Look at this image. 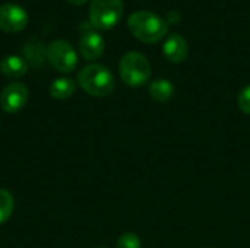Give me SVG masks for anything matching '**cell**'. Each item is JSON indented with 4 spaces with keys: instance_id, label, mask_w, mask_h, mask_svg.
Instances as JSON below:
<instances>
[{
    "instance_id": "cell-1",
    "label": "cell",
    "mask_w": 250,
    "mask_h": 248,
    "mask_svg": "<svg viewBox=\"0 0 250 248\" xmlns=\"http://www.w3.org/2000/svg\"><path fill=\"white\" fill-rule=\"evenodd\" d=\"M127 26L132 35L145 44H155L168 32V23L166 18L148 10L132 13L127 19Z\"/></svg>"
},
{
    "instance_id": "cell-2",
    "label": "cell",
    "mask_w": 250,
    "mask_h": 248,
    "mask_svg": "<svg viewBox=\"0 0 250 248\" xmlns=\"http://www.w3.org/2000/svg\"><path fill=\"white\" fill-rule=\"evenodd\" d=\"M78 83L88 95L98 98L110 95L116 86L111 70L98 63L82 67L78 73Z\"/></svg>"
},
{
    "instance_id": "cell-3",
    "label": "cell",
    "mask_w": 250,
    "mask_h": 248,
    "mask_svg": "<svg viewBox=\"0 0 250 248\" xmlns=\"http://www.w3.org/2000/svg\"><path fill=\"white\" fill-rule=\"evenodd\" d=\"M151 72L152 69L149 60L138 51H129L120 58L119 63L120 77L130 88L144 86L149 80Z\"/></svg>"
},
{
    "instance_id": "cell-4",
    "label": "cell",
    "mask_w": 250,
    "mask_h": 248,
    "mask_svg": "<svg viewBox=\"0 0 250 248\" xmlns=\"http://www.w3.org/2000/svg\"><path fill=\"white\" fill-rule=\"evenodd\" d=\"M123 16L122 0H92L89 6V22L98 31L114 28Z\"/></svg>"
},
{
    "instance_id": "cell-5",
    "label": "cell",
    "mask_w": 250,
    "mask_h": 248,
    "mask_svg": "<svg viewBox=\"0 0 250 248\" xmlns=\"http://www.w3.org/2000/svg\"><path fill=\"white\" fill-rule=\"evenodd\" d=\"M47 60L60 73H70L78 66V54L66 39H54L48 44Z\"/></svg>"
},
{
    "instance_id": "cell-6",
    "label": "cell",
    "mask_w": 250,
    "mask_h": 248,
    "mask_svg": "<svg viewBox=\"0 0 250 248\" xmlns=\"http://www.w3.org/2000/svg\"><path fill=\"white\" fill-rule=\"evenodd\" d=\"M28 25L26 10L15 3H4L0 6V29L7 34H16Z\"/></svg>"
},
{
    "instance_id": "cell-7",
    "label": "cell",
    "mask_w": 250,
    "mask_h": 248,
    "mask_svg": "<svg viewBox=\"0 0 250 248\" xmlns=\"http://www.w3.org/2000/svg\"><path fill=\"white\" fill-rule=\"evenodd\" d=\"M28 96H29V92L23 83H19V82L9 83L0 92V107L3 111L9 114L19 113L26 105Z\"/></svg>"
},
{
    "instance_id": "cell-8",
    "label": "cell",
    "mask_w": 250,
    "mask_h": 248,
    "mask_svg": "<svg viewBox=\"0 0 250 248\" xmlns=\"http://www.w3.org/2000/svg\"><path fill=\"white\" fill-rule=\"evenodd\" d=\"M105 50L104 38L97 31H85L79 39V53L88 61L98 60Z\"/></svg>"
},
{
    "instance_id": "cell-9",
    "label": "cell",
    "mask_w": 250,
    "mask_h": 248,
    "mask_svg": "<svg viewBox=\"0 0 250 248\" xmlns=\"http://www.w3.org/2000/svg\"><path fill=\"white\" fill-rule=\"evenodd\" d=\"M163 53L166 58L171 63H183L189 54V44L185 37L179 34H171L166 38L163 45Z\"/></svg>"
},
{
    "instance_id": "cell-10",
    "label": "cell",
    "mask_w": 250,
    "mask_h": 248,
    "mask_svg": "<svg viewBox=\"0 0 250 248\" xmlns=\"http://www.w3.org/2000/svg\"><path fill=\"white\" fill-rule=\"evenodd\" d=\"M0 72L9 79H19L26 75L28 63L19 56H7L0 63Z\"/></svg>"
},
{
    "instance_id": "cell-11",
    "label": "cell",
    "mask_w": 250,
    "mask_h": 248,
    "mask_svg": "<svg viewBox=\"0 0 250 248\" xmlns=\"http://www.w3.org/2000/svg\"><path fill=\"white\" fill-rule=\"evenodd\" d=\"M149 96L157 102H167L174 95V85L167 79H155L148 88Z\"/></svg>"
},
{
    "instance_id": "cell-12",
    "label": "cell",
    "mask_w": 250,
    "mask_h": 248,
    "mask_svg": "<svg viewBox=\"0 0 250 248\" xmlns=\"http://www.w3.org/2000/svg\"><path fill=\"white\" fill-rule=\"evenodd\" d=\"M76 91V83L70 77H59L51 82L48 92L54 99H67Z\"/></svg>"
},
{
    "instance_id": "cell-13",
    "label": "cell",
    "mask_w": 250,
    "mask_h": 248,
    "mask_svg": "<svg viewBox=\"0 0 250 248\" xmlns=\"http://www.w3.org/2000/svg\"><path fill=\"white\" fill-rule=\"evenodd\" d=\"M15 200L10 191L0 189V225L4 224L13 213Z\"/></svg>"
},
{
    "instance_id": "cell-14",
    "label": "cell",
    "mask_w": 250,
    "mask_h": 248,
    "mask_svg": "<svg viewBox=\"0 0 250 248\" xmlns=\"http://www.w3.org/2000/svg\"><path fill=\"white\" fill-rule=\"evenodd\" d=\"M25 54H26V58L37 67H40L44 58H47V50H44L38 42H31L29 45H26Z\"/></svg>"
},
{
    "instance_id": "cell-15",
    "label": "cell",
    "mask_w": 250,
    "mask_h": 248,
    "mask_svg": "<svg viewBox=\"0 0 250 248\" xmlns=\"http://www.w3.org/2000/svg\"><path fill=\"white\" fill-rule=\"evenodd\" d=\"M141 238L135 232H125L117 240V248H141Z\"/></svg>"
},
{
    "instance_id": "cell-16",
    "label": "cell",
    "mask_w": 250,
    "mask_h": 248,
    "mask_svg": "<svg viewBox=\"0 0 250 248\" xmlns=\"http://www.w3.org/2000/svg\"><path fill=\"white\" fill-rule=\"evenodd\" d=\"M237 105L245 114H250V85L245 86L240 91V94L237 96Z\"/></svg>"
},
{
    "instance_id": "cell-17",
    "label": "cell",
    "mask_w": 250,
    "mask_h": 248,
    "mask_svg": "<svg viewBox=\"0 0 250 248\" xmlns=\"http://www.w3.org/2000/svg\"><path fill=\"white\" fill-rule=\"evenodd\" d=\"M166 20H167L168 25H177V23H180V20H182V15H180V12H177V10H170Z\"/></svg>"
},
{
    "instance_id": "cell-18",
    "label": "cell",
    "mask_w": 250,
    "mask_h": 248,
    "mask_svg": "<svg viewBox=\"0 0 250 248\" xmlns=\"http://www.w3.org/2000/svg\"><path fill=\"white\" fill-rule=\"evenodd\" d=\"M66 1L70 3V4H73V6H81V4L86 3L88 0H66Z\"/></svg>"
},
{
    "instance_id": "cell-19",
    "label": "cell",
    "mask_w": 250,
    "mask_h": 248,
    "mask_svg": "<svg viewBox=\"0 0 250 248\" xmlns=\"http://www.w3.org/2000/svg\"><path fill=\"white\" fill-rule=\"evenodd\" d=\"M97 248H105V247H97Z\"/></svg>"
},
{
    "instance_id": "cell-20",
    "label": "cell",
    "mask_w": 250,
    "mask_h": 248,
    "mask_svg": "<svg viewBox=\"0 0 250 248\" xmlns=\"http://www.w3.org/2000/svg\"><path fill=\"white\" fill-rule=\"evenodd\" d=\"M205 248H211V247H205Z\"/></svg>"
}]
</instances>
